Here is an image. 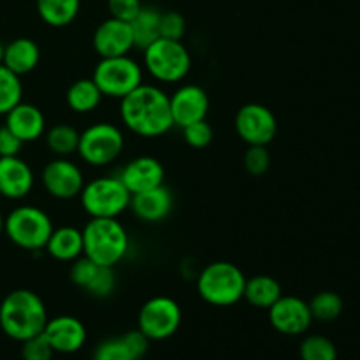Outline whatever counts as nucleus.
Listing matches in <instances>:
<instances>
[{"mask_svg": "<svg viewBox=\"0 0 360 360\" xmlns=\"http://www.w3.org/2000/svg\"><path fill=\"white\" fill-rule=\"evenodd\" d=\"M94 360H136L122 338H115V340H105L95 348Z\"/></svg>", "mask_w": 360, "mask_h": 360, "instance_id": "nucleus-37", "label": "nucleus"}, {"mask_svg": "<svg viewBox=\"0 0 360 360\" xmlns=\"http://www.w3.org/2000/svg\"><path fill=\"white\" fill-rule=\"evenodd\" d=\"M39 18L48 27H69L77 18L81 9V0H35Z\"/></svg>", "mask_w": 360, "mask_h": 360, "instance_id": "nucleus-25", "label": "nucleus"}, {"mask_svg": "<svg viewBox=\"0 0 360 360\" xmlns=\"http://www.w3.org/2000/svg\"><path fill=\"white\" fill-rule=\"evenodd\" d=\"M55 350L41 334L21 343V359L23 360H53Z\"/></svg>", "mask_w": 360, "mask_h": 360, "instance_id": "nucleus-36", "label": "nucleus"}, {"mask_svg": "<svg viewBox=\"0 0 360 360\" xmlns=\"http://www.w3.org/2000/svg\"><path fill=\"white\" fill-rule=\"evenodd\" d=\"M309 304V311H311L313 320L316 322H334L336 319H340V315L343 313V299L340 294L333 290H323L319 292L316 295H313Z\"/></svg>", "mask_w": 360, "mask_h": 360, "instance_id": "nucleus-28", "label": "nucleus"}, {"mask_svg": "<svg viewBox=\"0 0 360 360\" xmlns=\"http://www.w3.org/2000/svg\"><path fill=\"white\" fill-rule=\"evenodd\" d=\"M243 167L248 174L262 176L271 167V153L267 146H248L243 155Z\"/></svg>", "mask_w": 360, "mask_h": 360, "instance_id": "nucleus-33", "label": "nucleus"}, {"mask_svg": "<svg viewBox=\"0 0 360 360\" xmlns=\"http://www.w3.org/2000/svg\"><path fill=\"white\" fill-rule=\"evenodd\" d=\"M299 357L301 360H338V348L329 338L311 334L301 341Z\"/></svg>", "mask_w": 360, "mask_h": 360, "instance_id": "nucleus-30", "label": "nucleus"}, {"mask_svg": "<svg viewBox=\"0 0 360 360\" xmlns=\"http://www.w3.org/2000/svg\"><path fill=\"white\" fill-rule=\"evenodd\" d=\"M48 311L41 295L28 288L9 292L0 302V329L14 341L30 340L44 330Z\"/></svg>", "mask_w": 360, "mask_h": 360, "instance_id": "nucleus-2", "label": "nucleus"}, {"mask_svg": "<svg viewBox=\"0 0 360 360\" xmlns=\"http://www.w3.org/2000/svg\"><path fill=\"white\" fill-rule=\"evenodd\" d=\"M35 174L30 164L18 157H0V195L21 200L34 190Z\"/></svg>", "mask_w": 360, "mask_h": 360, "instance_id": "nucleus-18", "label": "nucleus"}, {"mask_svg": "<svg viewBox=\"0 0 360 360\" xmlns=\"http://www.w3.org/2000/svg\"><path fill=\"white\" fill-rule=\"evenodd\" d=\"M183 139L193 150H202L213 143V127L210 125L207 120H200V122L190 123V125L183 127Z\"/></svg>", "mask_w": 360, "mask_h": 360, "instance_id": "nucleus-32", "label": "nucleus"}, {"mask_svg": "<svg viewBox=\"0 0 360 360\" xmlns=\"http://www.w3.org/2000/svg\"><path fill=\"white\" fill-rule=\"evenodd\" d=\"M122 341L125 343V347L129 348L130 354L136 357V360H139L141 357H143V355L148 352V347H150V340H148V338L144 336L139 329L129 330V333L123 334Z\"/></svg>", "mask_w": 360, "mask_h": 360, "instance_id": "nucleus-39", "label": "nucleus"}, {"mask_svg": "<svg viewBox=\"0 0 360 360\" xmlns=\"http://www.w3.org/2000/svg\"><path fill=\"white\" fill-rule=\"evenodd\" d=\"M91 46L98 58H111V56L130 55L136 44H134L132 27L129 21L116 20L109 16L108 20L97 25L91 37Z\"/></svg>", "mask_w": 360, "mask_h": 360, "instance_id": "nucleus-15", "label": "nucleus"}, {"mask_svg": "<svg viewBox=\"0 0 360 360\" xmlns=\"http://www.w3.org/2000/svg\"><path fill=\"white\" fill-rule=\"evenodd\" d=\"M91 79L104 97L122 101L125 95L144 83V69L130 55L111 56L98 60Z\"/></svg>", "mask_w": 360, "mask_h": 360, "instance_id": "nucleus-9", "label": "nucleus"}, {"mask_svg": "<svg viewBox=\"0 0 360 360\" xmlns=\"http://www.w3.org/2000/svg\"><path fill=\"white\" fill-rule=\"evenodd\" d=\"M125 148V134L116 123L95 122L79 132L77 155L91 167L112 164Z\"/></svg>", "mask_w": 360, "mask_h": 360, "instance_id": "nucleus-8", "label": "nucleus"}, {"mask_svg": "<svg viewBox=\"0 0 360 360\" xmlns=\"http://www.w3.org/2000/svg\"><path fill=\"white\" fill-rule=\"evenodd\" d=\"M281 295H283V290L276 278L267 276V274H257L250 280L246 278L243 299L250 302L253 308L269 309Z\"/></svg>", "mask_w": 360, "mask_h": 360, "instance_id": "nucleus-24", "label": "nucleus"}, {"mask_svg": "<svg viewBox=\"0 0 360 360\" xmlns=\"http://www.w3.org/2000/svg\"><path fill=\"white\" fill-rule=\"evenodd\" d=\"M44 250L56 262H74L83 255V232L74 225L55 227L46 241Z\"/></svg>", "mask_w": 360, "mask_h": 360, "instance_id": "nucleus-22", "label": "nucleus"}, {"mask_svg": "<svg viewBox=\"0 0 360 360\" xmlns=\"http://www.w3.org/2000/svg\"><path fill=\"white\" fill-rule=\"evenodd\" d=\"M183 313L178 302L167 295L151 297L141 306L137 329L150 341H164L174 336L181 326Z\"/></svg>", "mask_w": 360, "mask_h": 360, "instance_id": "nucleus-10", "label": "nucleus"}, {"mask_svg": "<svg viewBox=\"0 0 360 360\" xmlns=\"http://www.w3.org/2000/svg\"><path fill=\"white\" fill-rule=\"evenodd\" d=\"M4 234V217H2V213H0V236Z\"/></svg>", "mask_w": 360, "mask_h": 360, "instance_id": "nucleus-41", "label": "nucleus"}, {"mask_svg": "<svg viewBox=\"0 0 360 360\" xmlns=\"http://www.w3.org/2000/svg\"><path fill=\"white\" fill-rule=\"evenodd\" d=\"M246 276L236 264L217 260L204 267L197 276V292L211 306H234L245 294Z\"/></svg>", "mask_w": 360, "mask_h": 360, "instance_id": "nucleus-4", "label": "nucleus"}, {"mask_svg": "<svg viewBox=\"0 0 360 360\" xmlns=\"http://www.w3.org/2000/svg\"><path fill=\"white\" fill-rule=\"evenodd\" d=\"M186 32L185 16L178 11H165L160 16V37L181 41Z\"/></svg>", "mask_w": 360, "mask_h": 360, "instance_id": "nucleus-35", "label": "nucleus"}, {"mask_svg": "<svg viewBox=\"0 0 360 360\" xmlns=\"http://www.w3.org/2000/svg\"><path fill=\"white\" fill-rule=\"evenodd\" d=\"M2 56H4V42L0 41V63H2Z\"/></svg>", "mask_w": 360, "mask_h": 360, "instance_id": "nucleus-42", "label": "nucleus"}, {"mask_svg": "<svg viewBox=\"0 0 360 360\" xmlns=\"http://www.w3.org/2000/svg\"><path fill=\"white\" fill-rule=\"evenodd\" d=\"M116 288V274L115 267H102L98 266L94 280L90 281L84 292L95 299H105L115 292Z\"/></svg>", "mask_w": 360, "mask_h": 360, "instance_id": "nucleus-31", "label": "nucleus"}, {"mask_svg": "<svg viewBox=\"0 0 360 360\" xmlns=\"http://www.w3.org/2000/svg\"><path fill=\"white\" fill-rule=\"evenodd\" d=\"M41 62V46L30 37H16L4 44L2 65L18 76L34 72Z\"/></svg>", "mask_w": 360, "mask_h": 360, "instance_id": "nucleus-21", "label": "nucleus"}, {"mask_svg": "<svg viewBox=\"0 0 360 360\" xmlns=\"http://www.w3.org/2000/svg\"><path fill=\"white\" fill-rule=\"evenodd\" d=\"M44 143L53 157H72L77 153L79 130L70 123H56L46 129Z\"/></svg>", "mask_w": 360, "mask_h": 360, "instance_id": "nucleus-27", "label": "nucleus"}, {"mask_svg": "<svg viewBox=\"0 0 360 360\" xmlns=\"http://www.w3.org/2000/svg\"><path fill=\"white\" fill-rule=\"evenodd\" d=\"M42 336L55 354H76L86 343V327L76 316L60 315L48 319Z\"/></svg>", "mask_w": 360, "mask_h": 360, "instance_id": "nucleus-16", "label": "nucleus"}, {"mask_svg": "<svg viewBox=\"0 0 360 360\" xmlns=\"http://www.w3.org/2000/svg\"><path fill=\"white\" fill-rule=\"evenodd\" d=\"M123 127L144 139L162 137L174 127L169 95L157 84L143 83L120 101Z\"/></svg>", "mask_w": 360, "mask_h": 360, "instance_id": "nucleus-1", "label": "nucleus"}, {"mask_svg": "<svg viewBox=\"0 0 360 360\" xmlns=\"http://www.w3.org/2000/svg\"><path fill=\"white\" fill-rule=\"evenodd\" d=\"M160 16L162 11L153 6H143L137 16L130 21L134 34V44L143 51L146 46L160 39Z\"/></svg>", "mask_w": 360, "mask_h": 360, "instance_id": "nucleus-26", "label": "nucleus"}, {"mask_svg": "<svg viewBox=\"0 0 360 360\" xmlns=\"http://www.w3.org/2000/svg\"><path fill=\"white\" fill-rule=\"evenodd\" d=\"M21 148L23 143L7 129V125L0 127V157H18Z\"/></svg>", "mask_w": 360, "mask_h": 360, "instance_id": "nucleus-40", "label": "nucleus"}, {"mask_svg": "<svg viewBox=\"0 0 360 360\" xmlns=\"http://www.w3.org/2000/svg\"><path fill=\"white\" fill-rule=\"evenodd\" d=\"M174 207V195L165 185L146 192L134 193L130 197L129 210L132 211L137 220L144 224H160L171 214Z\"/></svg>", "mask_w": 360, "mask_h": 360, "instance_id": "nucleus-19", "label": "nucleus"}, {"mask_svg": "<svg viewBox=\"0 0 360 360\" xmlns=\"http://www.w3.org/2000/svg\"><path fill=\"white\" fill-rule=\"evenodd\" d=\"M97 269H98L97 264L91 262L88 257L81 255L79 259H76L74 262H70V269H69L70 283L76 285V287L81 288V290H84V288L90 285V281L94 280Z\"/></svg>", "mask_w": 360, "mask_h": 360, "instance_id": "nucleus-34", "label": "nucleus"}, {"mask_svg": "<svg viewBox=\"0 0 360 360\" xmlns=\"http://www.w3.org/2000/svg\"><path fill=\"white\" fill-rule=\"evenodd\" d=\"M118 178L134 195V193L146 192V190L164 185L165 169L158 158L151 157V155H141L123 165Z\"/></svg>", "mask_w": 360, "mask_h": 360, "instance_id": "nucleus-17", "label": "nucleus"}, {"mask_svg": "<svg viewBox=\"0 0 360 360\" xmlns=\"http://www.w3.org/2000/svg\"><path fill=\"white\" fill-rule=\"evenodd\" d=\"M84 172L70 157H53L41 171V185L56 200H72L83 190Z\"/></svg>", "mask_w": 360, "mask_h": 360, "instance_id": "nucleus-11", "label": "nucleus"}, {"mask_svg": "<svg viewBox=\"0 0 360 360\" xmlns=\"http://www.w3.org/2000/svg\"><path fill=\"white\" fill-rule=\"evenodd\" d=\"M51 217L39 206L23 204L4 218V234L14 246L27 252L44 250L46 241L53 232Z\"/></svg>", "mask_w": 360, "mask_h": 360, "instance_id": "nucleus-6", "label": "nucleus"}, {"mask_svg": "<svg viewBox=\"0 0 360 360\" xmlns=\"http://www.w3.org/2000/svg\"><path fill=\"white\" fill-rule=\"evenodd\" d=\"M144 4L141 0H108L109 16L116 20L132 21Z\"/></svg>", "mask_w": 360, "mask_h": 360, "instance_id": "nucleus-38", "label": "nucleus"}, {"mask_svg": "<svg viewBox=\"0 0 360 360\" xmlns=\"http://www.w3.org/2000/svg\"><path fill=\"white\" fill-rule=\"evenodd\" d=\"M130 197L118 176H98L84 183L79 202L90 218H118L129 211Z\"/></svg>", "mask_w": 360, "mask_h": 360, "instance_id": "nucleus-7", "label": "nucleus"}, {"mask_svg": "<svg viewBox=\"0 0 360 360\" xmlns=\"http://www.w3.org/2000/svg\"><path fill=\"white\" fill-rule=\"evenodd\" d=\"M102 98L104 95L91 77H79L72 81L65 91L67 105L76 115H90L97 111L98 105L102 104Z\"/></svg>", "mask_w": 360, "mask_h": 360, "instance_id": "nucleus-23", "label": "nucleus"}, {"mask_svg": "<svg viewBox=\"0 0 360 360\" xmlns=\"http://www.w3.org/2000/svg\"><path fill=\"white\" fill-rule=\"evenodd\" d=\"M169 105L174 127L190 125L207 118L210 112V95L202 86L193 83L181 84L169 95Z\"/></svg>", "mask_w": 360, "mask_h": 360, "instance_id": "nucleus-14", "label": "nucleus"}, {"mask_svg": "<svg viewBox=\"0 0 360 360\" xmlns=\"http://www.w3.org/2000/svg\"><path fill=\"white\" fill-rule=\"evenodd\" d=\"M267 313L273 329L285 336H301L313 323L309 304L297 295H281Z\"/></svg>", "mask_w": 360, "mask_h": 360, "instance_id": "nucleus-13", "label": "nucleus"}, {"mask_svg": "<svg viewBox=\"0 0 360 360\" xmlns=\"http://www.w3.org/2000/svg\"><path fill=\"white\" fill-rule=\"evenodd\" d=\"M83 255L102 267H115L129 253V232L118 218H90L83 229Z\"/></svg>", "mask_w": 360, "mask_h": 360, "instance_id": "nucleus-3", "label": "nucleus"}, {"mask_svg": "<svg viewBox=\"0 0 360 360\" xmlns=\"http://www.w3.org/2000/svg\"><path fill=\"white\" fill-rule=\"evenodd\" d=\"M4 125H7V129L23 144L35 143L41 137H44L46 129H48L42 109L39 105L23 101L7 112Z\"/></svg>", "mask_w": 360, "mask_h": 360, "instance_id": "nucleus-20", "label": "nucleus"}, {"mask_svg": "<svg viewBox=\"0 0 360 360\" xmlns=\"http://www.w3.org/2000/svg\"><path fill=\"white\" fill-rule=\"evenodd\" d=\"M143 69L157 83L176 84L192 70V55L181 41L160 37L143 49Z\"/></svg>", "mask_w": 360, "mask_h": 360, "instance_id": "nucleus-5", "label": "nucleus"}, {"mask_svg": "<svg viewBox=\"0 0 360 360\" xmlns=\"http://www.w3.org/2000/svg\"><path fill=\"white\" fill-rule=\"evenodd\" d=\"M234 129L246 146H267L278 134V120L267 105L250 102L236 112Z\"/></svg>", "mask_w": 360, "mask_h": 360, "instance_id": "nucleus-12", "label": "nucleus"}, {"mask_svg": "<svg viewBox=\"0 0 360 360\" xmlns=\"http://www.w3.org/2000/svg\"><path fill=\"white\" fill-rule=\"evenodd\" d=\"M21 101H23L21 77L0 63V116H6Z\"/></svg>", "mask_w": 360, "mask_h": 360, "instance_id": "nucleus-29", "label": "nucleus"}]
</instances>
